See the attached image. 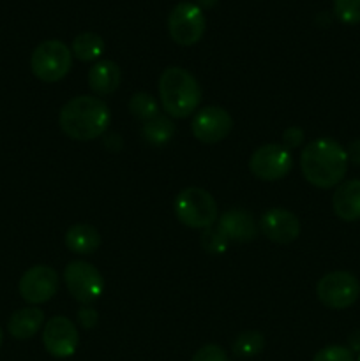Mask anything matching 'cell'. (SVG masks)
Here are the masks:
<instances>
[{
    "label": "cell",
    "mask_w": 360,
    "mask_h": 361,
    "mask_svg": "<svg viewBox=\"0 0 360 361\" xmlns=\"http://www.w3.org/2000/svg\"><path fill=\"white\" fill-rule=\"evenodd\" d=\"M356 361H360V355H359V358H356Z\"/></svg>",
    "instance_id": "d6a6232c"
},
{
    "label": "cell",
    "mask_w": 360,
    "mask_h": 361,
    "mask_svg": "<svg viewBox=\"0 0 360 361\" xmlns=\"http://www.w3.org/2000/svg\"><path fill=\"white\" fill-rule=\"evenodd\" d=\"M42 323H44V312L41 309L25 307V309L16 310L11 316L9 323H7V330H9L11 337L18 338V341H27V338H32L41 330Z\"/></svg>",
    "instance_id": "e0dca14e"
},
{
    "label": "cell",
    "mask_w": 360,
    "mask_h": 361,
    "mask_svg": "<svg viewBox=\"0 0 360 361\" xmlns=\"http://www.w3.org/2000/svg\"><path fill=\"white\" fill-rule=\"evenodd\" d=\"M293 168V157L282 145L268 143L258 148L249 159V169L256 178L274 182L288 175Z\"/></svg>",
    "instance_id": "9c48e42d"
},
{
    "label": "cell",
    "mask_w": 360,
    "mask_h": 361,
    "mask_svg": "<svg viewBox=\"0 0 360 361\" xmlns=\"http://www.w3.org/2000/svg\"><path fill=\"white\" fill-rule=\"evenodd\" d=\"M129 111L134 118L148 122L159 115V104L147 92H138L129 99Z\"/></svg>",
    "instance_id": "7402d4cb"
},
{
    "label": "cell",
    "mask_w": 360,
    "mask_h": 361,
    "mask_svg": "<svg viewBox=\"0 0 360 361\" xmlns=\"http://www.w3.org/2000/svg\"><path fill=\"white\" fill-rule=\"evenodd\" d=\"M304 140H306V134H304L302 127L292 126L282 133V147L286 150H293V148L300 147L304 143Z\"/></svg>",
    "instance_id": "4316f807"
},
{
    "label": "cell",
    "mask_w": 360,
    "mask_h": 361,
    "mask_svg": "<svg viewBox=\"0 0 360 361\" xmlns=\"http://www.w3.org/2000/svg\"><path fill=\"white\" fill-rule=\"evenodd\" d=\"M112 113L102 99L94 95H78L62 106L59 123L67 137L76 141H92L108 130Z\"/></svg>",
    "instance_id": "7a4b0ae2"
},
{
    "label": "cell",
    "mask_w": 360,
    "mask_h": 361,
    "mask_svg": "<svg viewBox=\"0 0 360 361\" xmlns=\"http://www.w3.org/2000/svg\"><path fill=\"white\" fill-rule=\"evenodd\" d=\"M2 342H4V331L2 328H0V345H2Z\"/></svg>",
    "instance_id": "1f68e13d"
},
{
    "label": "cell",
    "mask_w": 360,
    "mask_h": 361,
    "mask_svg": "<svg viewBox=\"0 0 360 361\" xmlns=\"http://www.w3.org/2000/svg\"><path fill=\"white\" fill-rule=\"evenodd\" d=\"M191 361H228L224 349L219 348L217 344H207L194 353Z\"/></svg>",
    "instance_id": "484cf974"
},
{
    "label": "cell",
    "mask_w": 360,
    "mask_h": 361,
    "mask_svg": "<svg viewBox=\"0 0 360 361\" xmlns=\"http://www.w3.org/2000/svg\"><path fill=\"white\" fill-rule=\"evenodd\" d=\"M122 71L112 60H101L88 71V85L97 95H109L120 87Z\"/></svg>",
    "instance_id": "2e32d148"
},
{
    "label": "cell",
    "mask_w": 360,
    "mask_h": 361,
    "mask_svg": "<svg viewBox=\"0 0 360 361\" xmlns=\"http://www.w3.org/2000/svg\"><path fill=\"white\" fill-rule=\"evenodd\" d=\"M180 224L191 229H208L217 221V203L208 190L200 187L184 189L173 204Z\"/></svg>",
    "instance_id": "277c9868"
},
{
    "label": "cell",
    "mask_w": 360,
    "mask_h": 361,
    "mask_svg": "<svg viewBox=\"0 0 360 361\" xmlns=\"http://www.w3.org/2000/svg\"><path fill=\"white\" fill-rule=\"evenodd\" d=\"M42 344L55 358H69L76 353L80 344L76 324L64 316L52 317L42 330Z\"/></svg>",
    "instance_id": "8fae6325"
},
{
    "label": "cell",
    "mask_w": 360,
    "mask_h": 361,
    "mask_svg": "<svg viewBox=\"0 0 360 361\" xmlns=\"http://www.w3.org/2000/svg\"><path fill=\"white\" fill-rule=\"evenodd\" d=\"M313 361H355V356L344 345H327L314 355Z\"/></svg>",
    "instance_id": "d4e9b609"
},
{
    "label": "cell",
    "mask_w": 360,
    "mask_h": 361,
    "mask_svg": "<svg viewBox=\"0 0 360 361\" xmlns=\"http://www.w3.org/2000/svg\"><path fill=\"white\" fill-rule=\"evenodd\" d=\"M316 295L327 309L344 310L359 300L360 282L349 271H330L320 279L316 286Z\"/></svg>",
    "instance_id": "8992f818"
},
{
    "label": "cell",
    "mask_w": 360,
    "mask_h": 361,
    "mask_svg": "<svg viewBox=\"0 0 360 361\" xmlns=\"http://www.w3.org/2000/svg\"><path fill=\"white\" fill-rule=\"evenodd\" d=\"M207 20L196 4L180 2L168 16V32L173 41L180 46H193L203 37Z\"/></svg>",
    "instance_id": "52a82bcc"
},
{
    "label": "cell",
    "mask_w": 360,
    "mask_h": 361,
    "mask_svg": "<svg viewBox=\"0 0 360 361\" xmlns=\"http://www.w3.org/2000/svg\"><path fill=\"white\" fill-rule=\"evenodd\" d=\"M20 295L25 302L30 305H39L55 296L59 289V275L52 267L37 264V267L28 268L20 279Z\"/></svg>",
    "instance_id": "30bf717a"
},
{
    "label": "cell",
    "mask_w": 360,
    "mask_h": 361,
    "mask_svg": "<svg viewBox=\"0 0 360 361\" xmlns=\"http://www.w3.org/2000/svg\"><path fill=\"white\" fill-rule=\"evenodd\" d=\"M66 245L71 252L88 256L101 245V235L90 224H74L66 233Z\"/></svg>",
    "instance_id": "ac0fdd59"
},
{
    "label": "cell",
    "mask_w": 360,
    "mask_h": 361,
    "mask_svg": "<svg viewBox=\"0 0 360 361\" xmlns=\"http://www.w3.org/2000/svg\"><path fill=\"white\" fill-rule=\"evenodd\" d=\"M201 247L208 254H222L228 249V240L221 235L217 228H208L201 235Z\"/></svg>",
    "instance_id": "cb8c5ba5"
},
{
    "label": "cell",
    "mask_w": 360,
    "mask_h": 361,
    "mask_svg": "<svg viewBox=\"0 0 360 361\" xmlns=\"http://www.w3.org/2000/svg\"><path fill=\"white\" fill-rule=\"evenodd\" d=\"M233 129V118L224 108L207 106L194 115L191 130L201 143L214 145L224 140Z\"/></svg>",
    "instance_id": "7c38bea8"
},
{
    "label": "cell",
    "mask_w": 360,
    "mask_h": 361,
    "mask_svg": "<svg viewBox=\"0 0 360 361\" xmlns=\"http://www.w3.org/2000/svg\"><path fill=\"white\" fill-rule=\"evenodd\" d=\"M334 13L342 23H360V0H334Z\"/></svg>",
    "instance_id": "603a6c76"
},
{
    "label": "cell",
    "mask_w": 360,
    "mask_h": 361,
    "mask_svg": "<svg viewBox=\"0 0 360 361\" xmlns=\"http://www.w3.org/2000/svg\"><path fill=\"white\" fill-rule=\"evenodd\" d=\"M265 349V337L261 331L249 330L240 334L233 342V353L239 358H253Z\"/></svg>",
    "instance_id": "44dd1931"
},
{
    "label": "cell",
    "mask_w": 360,
    "mask_h": 361,
    "mask_svg": "<svg viewBox=\"0 0 360 361\" xmlns=\"http://www.w3.org/2000/svg\"><path fill=\"white\" fill-rule=\"evenodd\" d=\"M300 169L311 185L318 189H332L342 182L348 171L346 148L332 137L309 141L300 155Z\"/></svg>",
    "instance_id": "6da1fadb"
},
{
    "label": "cell",
    "mask_w": 360,
    "mask_h": 361,
    "mask_svg": "<svg viewBox=\"0 0 360 361\" xmlns=\"http://www.w3.org/2000/svg\"><path fill=\"white\" fill-rule=\"evenodd\" d=\"M346 155H348V162H353L355 166H360V140L352 141L346 148Z\"/></svg>",
    "instance_id": "f1b7e54d"
},
{
    "label": "cell",
    "mask_w": 360,
    "mask_h": 361,
    "mask_svg": "<svg viewBox=\"0 0 360 361\" xmlns=\"http://www.w3.org/2000/svg\"><path fill=\"white\" fill-rule=\"evenodd\" d=\"M332 208L341 221H360V180L339 183L332 196Z\"/></svg>",
    "instance_id": "9a60e30c"
},
{
    "label": "cell",
    "mask_w": 360,
    "mask_h": 361,
    "mask_svg": "<svg viewBox=\"0 0 360 361\" xmlns=\"http://www.w3.org/2000/svg\"><path fill=\"white\" fill-rule=\"evenodd\" d=\"M219 0H196V6L200 7H205V9H210V7H214L215 4H217Z\"/></svg>",
    "instance_id": "4dcf8cb0"
},
{
    "label": "cell",
    "mask_w": 360,
    "mask_h": 361,
    "mask_svg": "<svg viewBox=\"0 0 360 361\" xmlns=\"http://www.w3.org/2000/svg\"><path fill=\"white\" fill-rule=\"evenodd\" d=\"M159 97L164 111L173 118H186L201 102L196 78L182 67H168L159 78Z\"/></svg>",
    "instance_id": "3957f363"
},
{
    "label": "cell",
    "mask_w": 360,
    "mask_h": 361,
    "mask_svg": "<svg viewBox=\"0 0 360 361\" xmlns=\"http://www.w3.org/2000/svg\"><path fill=\"white\" fill-rule=\"evenodd\" d=\"M217 229L228 242L247 243L253 242L258 236V226L253 215L242 208H232L226 210L219 217Z\"/></svg>",
    "instance_id": "5bb4252c"
},
{
    "label": "cell",
    "mask_w": 360,
    "mask_h": 361,
    "mask_svg": "<svg viewBox=\"0 0 360 361\" xmlns=\"http://www.w3.org/2000/svg\"><path fill=\"white\" fill-rule=\"evenodd\" d=\"M102 51H104V41L101 35L94 34V32H83V34L76 35L73 46H71V53L81 62L97 60Z\"/></svg>",
    "instance_id": "ffe728a7"
},
{
    "label": "cell",
    "mask_w": 360,
    "mask_h": 361,
    "mask_svg": "<svg viewBox=\"0 0 360 361\" xmlns=\"http://www.w3.org/2000/svg\"><path fill=\"white\" fill-rule=\"evenodd\" d=\"M141 136L147 143L155 145V147H161V145L169 143L175 136V123L164 115H157L152 120L143 123L141 127Z\"/></svg>",
    "instance_id": "d6986e66"
},
{
    "label": "cell",
    "mask_w": 360,
    "mask_h": 361,
    "mask_svg": "<svg viewBox=\"0 0 360 361\" xmlns=\"http://www.w3.org/2000/svg\"><path fill=\"white\" fill-rule=\"evenodd\" d=\"M64 282L73 298L85 305L95 302L104 291V279L101 271L87 261H73L67 264Z\"/></svg>",
    "instance_id": "ba28073f"
},
{
    "label": "cell",
    "mask_w": 360,
    "mask_h": 361,
    "mask_svg": "<svg viewBox=\"0 0 360 361\" xmlns=\"http://www.w3.org/2000/svg\"><path fill=\"white\" fill-rule=\"evenodd\" d=\"M263 235L274 243H292L300 235V221L293 212L284 208H270L260 221Z\"/></svg>",
    "instance_id": "4fadbf2b"
},
{
    "label": "cell",
    "mask_w": 360,
    "mask_h": 361,
    "mask_svg": "<svg viewBox=\"0 0 360 361\" xmlns=\"http://www.w3.org/2000/svg\"><path fill=\"white\" fill-rule=\"evenodd\" d=\"M73 66V53L62 41L49 39L41 42L30 56V69L44 83L64 80Z\"/></svg>",
    "instance_id": "5b68a950"
},
{
    "label": "cell",
    "mask_w": 360,
    "mask_h": 361,
    "mask_svg": "<svg viewBox=\"0 0 360 361\" xmlns=\"http://www.w3.org/2000/svg\"><path fill=\"white\" fill-rule=\"evenodd\" d=\"M76 317H78V323H80V326L85 328V330H92L94 326H97L99 314H97V310L92 309V307H83V309L78 310Z\"/></svg>",
    "instance_id": "83f0119b"
},
{
    "label": "cell",
    "mask_w": 360,
    "mask_h": 361,
    "mask_svg": "<svg viewBox=\"0 0 360 361\" xmlns=\"http://www.w3.org/2000/svg\"><path fill=\"white\" fill-rule=\"evenodd\" d=\"M348 349L352 353H359L360 355V330H355L348 337Z\"/></svg>",
    "instance_id": "f546056e"
}]
</instances>
